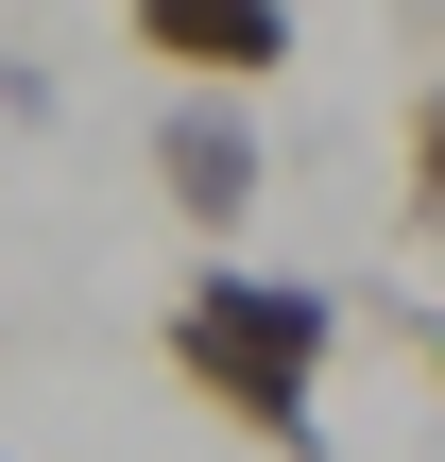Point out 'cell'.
<instances>
[{
    "instance_id": "7a4b0ae2",
    "label": "cell",
    "mask_w": 445,
    "mask_h": 462,
    "mask_svg": "<svg viewBox=\"0 0 445 462\" xmlns=\"http://www.w3.org/2000/svg\"><path fill=\"white\" fill-rule=\"evenodd\" d=\"M257 189H274V154H257L240 86H172V103H154V206H172L189 240H240Z\"/></svg>"
},
{
    "instance_id": "6da1fadb",
    "label": "cell",
    "mask_w": 445,
    "mask_h": 462,
    "mask_svg": "<svg viewBox=\"0 0 445 462\" xmlns=\"http://www.w3.org/2000/svg\"><path fill=\"white\" fill-rule=\"evenodd\" d=\"M172 377L223 411V429H257L274 462H326V360H343V309L309 291V274H257L240 240L172 291Z\"/></svg>"
},
{
    "instance_id": "3957f363",
    "label": "cell",
    "mask_w": 445,
    "mask_h": 462,
    "mask_svg": "<svg viewBox=\"0 0 445 462\" xmlns=\"http://www.w3.org/2000/svg\"><path fill=\"white\" fill-rule=\"evenodd\" d=\"M120 51H154L172 86H274L292 0H120Z\"/></svg>"
}]
</instances>
